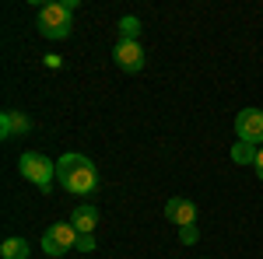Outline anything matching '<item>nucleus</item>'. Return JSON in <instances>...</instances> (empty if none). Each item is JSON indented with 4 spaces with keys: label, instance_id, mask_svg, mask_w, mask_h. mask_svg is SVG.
Listing matches in <instances>:
<instances>
[{
    "label": "nucleus",
    "instance_id": "obj_3",
    "mask_svg": "<svg viewBox=\"0 0 263 259\" xmlns=\"http://www.w3.org/2000/svg\"><path fill=\"white\" fill-rule=\"evenodd\" d=\"M18 168H21V179H28L32 186H39L42 193H49V186L57 179V165H49L46 154L39 151H25L18 158Z\"/></svg>",
    "mask_w": 263,
    "mask_h": 259
},
{
    "label": "nucleus",
    "instance_id": "obj_9",
    "mask_svg": "<svg viewBox=\"0 0 263 259\" xmlns=\"http://www.w3.org/2000/svg\"><path fill=\"white\" fill-rule=\"evenodd\" d=\"M70 224L78 228V235H91V231L99 228V207H91V203H78L74 214H70Z\"/></svg>",
    "mask_w": 263,
    "mask_h": 259
},
{
    "label": "nucleus",
    "instance_id": "obj_14",
    "mask_svg": "<svg viewBox=\"0 0 263 259\" xmlns=\"http://www.w3.org/2000/svg\"><path fill=\"white\" fill-rule=\"evenodd\" d=\"M78 252H91L95 249V235H78V245H74Z\"/></svg>",
    "mask_w": 263,
    "mask_h": 259
},
{
    "label": "nucleus",
    "instance_id": "obj_11",
    "mask_svg": "<svg viewBox=\"0 0 263 259\" xmlns=\"http://www.w3.org/2000/svg\"><path fill=\"white\" fill-rule=\"evenodd\" d=\"M0 256H4V259H28V242H25V238H4Z\"/></svg>",
    "mask_w": 263,
    "mask_h": 259
},
{
    "label": "nucleus",
    "instance_id": "obj_2",
    "mask_svg": "<svg viewBox=\"0 0 263 259\" xmlns=\"http://www.w3.org/2000/svg\"><path fill=\"white\" fill-rule=\"evenodd\" d=\"M74 11H78V0L42 4L39 7V32L46 39H67L70 28H74Z\"/></svg>",
    "mask_w": 263,
    "mask_h": 259
},
{
    "label": "nucleus",
    "instance_id": "obj_13",
    "mask_svg": "<svg viewBox=\"0 0 263 259\" xmlns=\"http://www.w3.org/2000/svg\"><path fill=\"white\" fill-rule=\"evenodd\" d=\"M179 238H182V245H193V242L200 238V231H197V224H186V228H179Z\"/></svg>",
    "mask_w": 263,
    "mask_h": 259
},
{
    "label": "nucleus",
    "instance_id": "obj_12",
    "mask_svg": "<svg viewBox=\"0 0 263 259\" xmlns=\"http://www.w3.org/2000/svg\"><path fill=\"white\" fill-rule=\"evenodd\" d=\"M137 35H141V21H137V18H123L120 21V39L137 42Z\"/></svg>",
    "mask_w": 263,
    "mask_h": 259
},
{
    "label": "nucleus",
    "instance_id": "obj_4",
    "mask_svg": "<svg viewBox=\"0 0 263 259\" xmlns=\"http://www.w3.org/2000/svg\"><path fill=\"white\" fill-rule=\"evenodd\" d=\"M78 245V228L74 224H49L42 235V252L46 256H67Z\"/></svg>",
    "mask_w": 263,
    "mask_h": 259
},
{
    "label": "nucleus",
    "instance_id": "obj_10",
    "mask_svg": "<svg viewBox=\"0 0 263 259\" xmlns=\"http://www.w3.org/2000/svg\"><path fill=\"white\" fill-rule=\"evenodd\" d=\"M256 158H260V144L235 140V147H232V161L235 165H256Z\"/></svg>",
    "mask_w": 263,
    "mask_h": 259
},
{
    "label": "nucleus",
    "instance_id": "obj_7",
    "mask_svg": "<svg viewBox=\"0 0 263 259\" xmlns=\"http://www.w3.org/2000/svg\"><path fill=\"white\" fill-rule=\"evenodd\" d=\"M165 217L172 221V224H179V228L197 224V207H193L186 196H172L168 203H165Z\"/></svg>",
    "mask_w": 263,
    "mask_h": 259
},
{
    "label": "nucleus",
    "instance_id": "obj_6",
    "mask_svg": "<svg viewBox=\"0 0 263 259\" xmlns=\"http://www.w3.org/2000/svg\"><path fill=\"white\" fill-rule=\"evenodd\" d=\"M112 56H116V63H120V70H126V74L144 70V49H141V42L120 39V42H116V49H112Z\"/></svg>",
    "mask_w": 263,
    "mask_h": 259
},
{
    "label": "nucleus",
    "instance_id": "obj_1",
    "mask_svg": "<svg viewBox=\"0 0 263 259\" xmlns=\"http://www.w3.org/2000/svg\"><path fill=\"white\" fill-rule=\"evenodd\" d=\"M57 182H60L67 193H95V186H99V172H95V165L91 158H84V154H63L57 161Z\"/></svg>",
    "mask_w": 263,
    "mask_h": 259
},
{
    "label": "nucleus",
    "instance_id": "obj_5",
    "mask_svg": "<svg viewBox=\"0 0 263 259\" xmlns=\"http://www.w3.org/2000/svg\"><path fill=\"white\" fill-rule=\"evenodd\" d=\"M235 137L249 140V144H260L263 140V112L260 109H242L235 116Z\"/></svg>",
    "mask_w": 263,
    "mask_h": 259
},
{
    "label": "nucleus",
    "instance_id": "obj_8",
    "mask_svg": "<svg viewBox=\"0 0 263 259\" xmlns=\"http://www.w3.org/2000/svg\"><path fill=\"white\" fill-rule=\"evenodd\" d=\"M28 130H32V119L25 112H14V109L0 112V137L4 140H11L14 133H28Z\"/></svg>",
    "mask_w": 263,
    "mask_h": 259
},
{
    "label": "nucleus",
    "instance_id": "obj_15",
    "mask_svg": "<svg viewBox=\"0 0 263 259\" xmlns=\"http://www.w3.org/2000/svg\"><path fill=\"white\" fill-rule=\"evenodd\" d=\"M256 175H260V182H263V147H260V158H256Z\"/></svg>",
    "mask_w": 263,
    "mask_h": 259
}]
</instances>
